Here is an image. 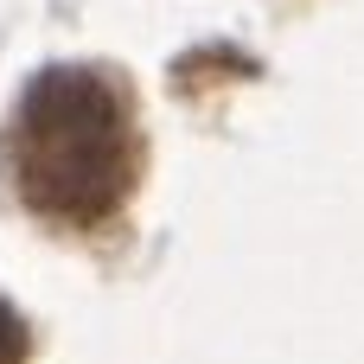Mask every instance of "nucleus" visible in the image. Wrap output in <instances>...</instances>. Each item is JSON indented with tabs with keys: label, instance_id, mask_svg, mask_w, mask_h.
<instances>
[{
	"label": "nucleus",
	"instance_id": "1",
	"mask_svg": "<svg viewBox=\"0 0 364 364\" xmlns=\"http://www.w3.org/2000/svg\"><path fill=\"white\" fill-rule=\"evenodd\" d=\"M141 179V134L128 96L96 64H45L13 109V186L70 230L109 224Z\"/></svg>",
	"mask_w": 364,
	"mask_h": 364
},
{
	"label": "nucleus",
	"instance_id": "2",
	"mask_svg": "<svg viewBox=\"0 0 364 364\" xmlns=\"http://www.w3.org/2000/svg\"><path fill=\"white\" fill-rule=\"evenodd\" d=\"M0 364H26V326L6 301H0Z\"/></svg>",
	"mask_w": 364,
	"mask_h": 364
}]
</instances>
